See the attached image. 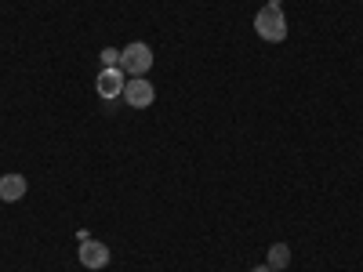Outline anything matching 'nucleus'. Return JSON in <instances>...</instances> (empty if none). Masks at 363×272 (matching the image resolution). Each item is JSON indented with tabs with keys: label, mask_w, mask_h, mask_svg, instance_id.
Here are the masks:
<instances>
[{
	"label": "nucleus",
	"mask_w": 363,
	"mask_h": 272,
	"mask_svg": "<svg viewBox=\"0 0 363 272\" xmlns=\"http://www.w3.org/2000/svg\"><path fill=\"white\" fill-rule=\"evenodd\" d=\"M255 33L269 44H280L287 40V15L277 8V4H265L258 15H255Z\"/></svg>",
	"instance_id": "f257e3e1"
},
{
	"label": "nucleus",
	"mask_w": 363,
	"mask_h": 272,
	"mask_svg": "<svg viewBox=\"0 0 363 272\" xmlns=\"http://www.w3.org/2000/svg\"><path fill=\"white\" fill-rule=\"evenodd\" d=\"M120 69H124L128 76H145L149 69H153V47L142 44V40L128 44L124 51H120Z\"/></svg>",
	"instance_id": "f03ea898"
},
{
	"label": "nucleus",
	"mask_w": 363,
	"mask_h": 272,
	"mask_svg": "<svg viewBox=\"0 0 363 272\" xmlns=\"http://www.w3.org/2000/svg\"><path fill=\"white\" fill-rule=\"evenodd\" d=\"M153 98H157L153 80H145V76H131V80L124 84V102H128L131 109H149V106H153Z\"/></svg>",
	"instance_id": "7ed1b4c3"
},
{
	"label": "nucleus",
	"mask_w": 363,
	"mask_h": 272,
	"mask_svg": "<svg viewBox=\"0 0 363 272\" xmlns=\"http://www.w3.org/2000/svg\"><path fill=\"white\" fill-rule=\"evenodd\" d=\"M124 69H120V66H113V69H102L99 73V80H95V87H99V95L102 98H120V95H124Z\"/></svg>",
	"instance_id": "20e7f679"
},
{
	"label": "nucleus",
	"mask_w": 363,
	"mask_h": 272,
	"mask_svg": "<svg viewBox=\"0 0 363 272\" xmlns=\"http://www.w3.org/2000/svg\"><path fill=\"white\" fill-rule=\"evenodd\" d=\"M80 265L84 268H106L109 265V247L99 244V239H87L84 236V244H80Z\"/></svg>",
	"instance_id": "39448f33"
},
{
	"label": "nucleus",
	"mask_w": 363,
	"mask_h": 272,
	"mask_svg": "<svg viewBox=\"0 0 363 272\" xmlns=\"http://www.w3.org/2000/svg\"><path fill=\"white\" fill-rule=\"evenodd\" d=\"M26 178L22 174H4L0 178V200H8V203H15V200H22L26 196Z\"/></svg>",
	"instance_id": "423d86ee"
},
{
	"label": "nucleus",
	"mask_w": 363,
	"mask_h": 272,
	"mask_svg": "<svg viewBox=\"0 0 363 272\" xmlns=\"http://www.w3.org/2000/svg\"><path fill=\"white\" fill-rule=\"evenodd\" d=\"M265 265H269V268H287V265H291V247H287V244H272Z\"/></svg>",
	"instance_id": "0eeeda50"
},
{
	"label": "nucleus",
	"mask_w": 363,
	"mask_h": 272,
	"mask_svg": "<svg viewBox=\"0 0 363 272\" xmlns=\"http://www.w3.org/2000/svg\"><path fill=\"white\" fill-rule=\"evenodd\" d=\"M113 66H120V51L116 47H106L102 51V69H113Z\"/></svg>",
	"instance_id": "6e6552de"
},
{
	"label": "nucleus",
	"mask_w": 363,
	"mask_h": 272,
	"mask_svg": "<svg viewBox=\"0 0 363 272\" xmlns=\"http://www.w3.org/2000/svg\"><path fill=\"white\" fill-rule=\"evenodd\" d=\"M251 272H272V268H269V265H258V268H251Z\"/></svg>",
	"instance_id": "1a4fd4ad"
},
{
	"label": "nucleus",
	"mask_w": 363,
	"mask_h": 272,
	"mask_svg": "<svg viewBox=\"0 0 363 272\" xmlns=\"http://www.w3.org/2000/svg\"><path fill=\"white\" fill-rule=\"evenodd\" d=\"M265 4H277V8H280V0H265Z\"/></svg>",
	"instance_id": "9d476101"
},
{
	"label": "nucleus",
	"mask_w": 363,
	"mask_h": 272,
	"mask_svg": "<svg viewBox=\"0 0 363 272\" xmlns=\"http://www.w3.org/2000/svg\"><path fill=\"white\" fill-rule=\"evenodd\" d=\"M272 272H284V268H272Z\"/></svg>",
	"instance_id": "9b49d317"
}]
</instances>
